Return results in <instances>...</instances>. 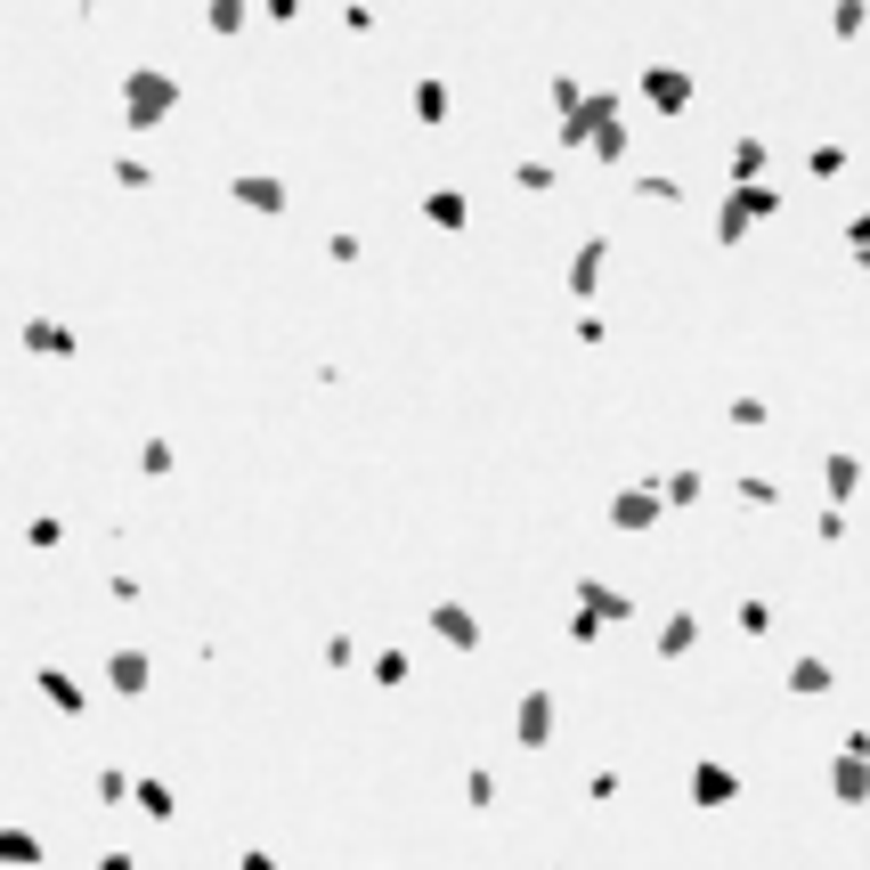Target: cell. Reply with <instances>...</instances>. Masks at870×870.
<instances>
[{
    "instance_id": "cell-1",
    "label": "cell",
    "mask_w": 870,
    "mask_h": 870,
    "mask_svg": "<svg viewBox=\"0 0 870 870\" xmlns=\"http://www.w3.org/2000/svg\"><path fill=\"white\" fill-rule=\"evenodd\" d=\"M163 106H171V82L139 74V82H131V114H163Z\"/></svg>"
},
{
    "instance_id": "cell-2",
    "label": "cell",
    "mask_w": 870,
    "mask_h": 870,
    "mask_svg": "<svg viewBox=\"0 0 870 870\" xmlns=\"http://www.w3.org/2000/svg\"><path fill=\"white\" fill-rule=\"evenodd\" d=\"M33 854H41V846H33L25 830H0V862H33Z\"/></svg>"
}]
</instances>
